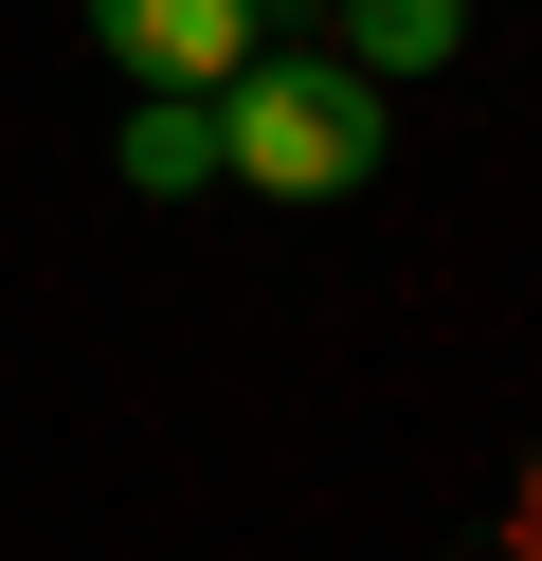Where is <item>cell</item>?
Instances as JSON below:
<instances>
[{
    "label": "cell",
    "instance_id": "4",
    "mask_svg": "<svg viewBox=\"0 0 542 561\" xmlns=\"http://www.w3.org/2000/svg\"><path fill=\"white\" fill-rule=\"evenodd\" d=\"M127 182L145 199H199L217 182V91H145V110H127Z\"/></svg>",
    "mask_w": 542,
    "mask_h": 561
},
{
    "label": "cell",
    "instance_id": "3",
    "mask_svg": "<svg viewBox=\"0 0 542 561\" xmlns=\"http://www.w3.org/2000/svg\"><path fill=\"white\" fill-rule=\"evenodd\" d=\"M325 19H344V73H434V55H452L470 37V0H325Z\"/></svg>",
    "mask_w": 542,
    "mask_h": 561
},
{
    "label": "cell",
    "instance_id": "2",
    "mask_svg": "<svg viewBox=\"0 0 542 561\" xmlns=\"http://www.w3.org/2000/svg\"><path fill=\"white\" fill-rule=\"evenodd\" d=\"M91 37L145 91H235L253 73V0H91Z\"/></svg>",
    "mask_w": 542,
    "mask_h": 561
},
{
    "label": "cell",
    "instance_id": "1",
    "mask_svg": "<svg viewBox=\"0 0 542 561\" xmlns=\"http://www.w3.org/2000/svg\"><path fill=\"white\" fill-rule=\"evenodd\" d=\"M217 182H253V199L380 182V73H344V55H253V73L217 91Z\"/></svg>",
    "mask_w": 542,
    "mask_h": 561
}]
</instances>
